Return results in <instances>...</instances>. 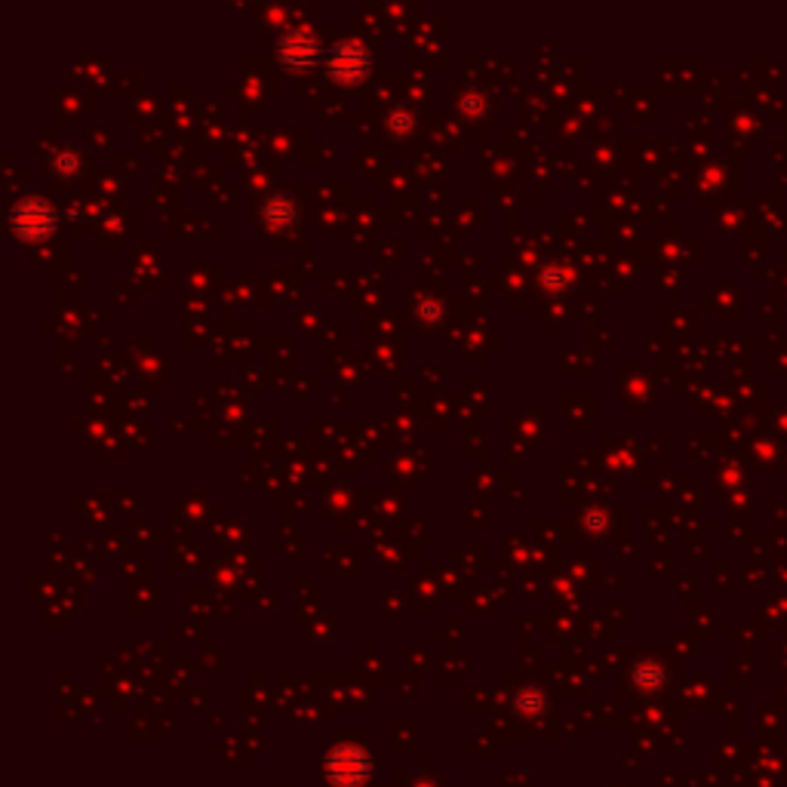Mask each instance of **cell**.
<instances>
[{
    "label": "cell",
    "mask_w": 787,
    "mask_h": 787,
    "mask_svg": "<svg viewBox=\"0 0 787 787\" xmlns=\"http://www.w3.org/2000/svg\"><path fill=\"white\" fill-rule=\"evenodd\" d=\"M277 56L283 65L289 68H308L314 59H317V40H314V31L308 28H296L280 37L277 44Z\"/></svg>",
    "instance_id": "3"
},
{
    "label": "cell",
    "mask_w": 787,
    "mask_h": 787,
    "mask_svg": "<svg viewBox=\"0 0 787 787\" xmlns=\"http://www.w3.org/2000/svg\"><path fill=\"white\" fill-rule=\"evenodd\" d=\"M13 228L19 231V237L37 240L53 231V210L44 200H22L13 210Z\"/></svg>",
    "instance_id": "2"
},
{
    "label": "cell",
    "mask_w": 787,
    "mask_h": 787,
    "mask_svg": "<svg viewBox=\"0 0 787 787\" xmlns=\"http://www.w3.org/2000/svg\"><path fill=\"white\" fill-rule=\"evenodd\" d=\"M329 74L342 84H357V80L366 77V68H369V53L357 44V40H345L339 44L333 53H329Z\"/></svg>",
    "instance_id": "1"
}]
</instances>
